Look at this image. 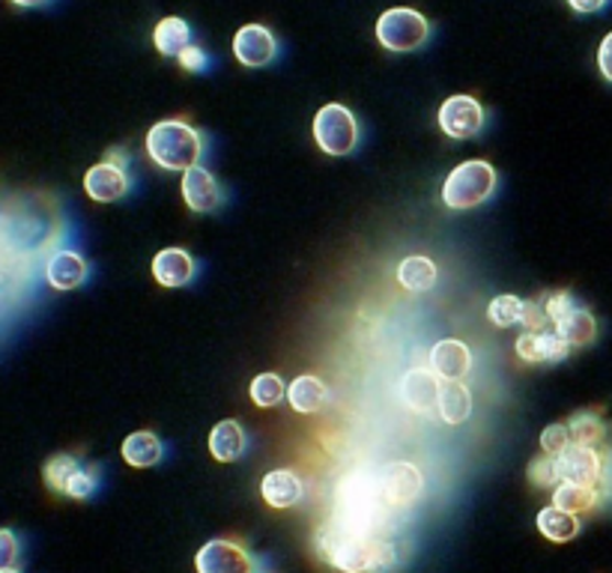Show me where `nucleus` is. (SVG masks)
Instances as JSON below:
<instances>
[{
	"mask_svg": "<svg viewBox=\"0 0 612 573\" xmlns=\"http://www.w3.org/2000/svg\"><path fill=\"white\" fill-rule=\"evenodd\" d=\"M314 553L341 573H395L401 564L395 543L341 520H329L314 534Z\"/></svg>",
	"mask_w": 612,
	"mask_h": 573,
	"instance_id": "f257e3e1",
	"label": "nucleus"
},
{
	"mask_svg": "<svg viewBox=\"0 0 612 573\" xmlns=\"http://www.w3.org/2000/svg\"><path fill=\"white\" fill-rule=\"evenodd\" d=\"M207 153V138L186 120H162L146 132V155L153 164L165 171H183L198 167Z\"/></svg>",
	"mask_w": 612,
	"mask_h": 573,
	"instance_id": "f03ea898",
	"label": "nucleus"
},
{
	"mask_svg": "<svg viewBox=\"0 0 612 573\" xmlns=\"http://www.w3.org/2000/svg\"><path fill=\"white\" fill-rule=\"evenodd\" d=\"M499 174L496 167L484 159H469V162L457 164L455 171L446 176L442 183V204L455 213H467L476 206L488 204L490 197L496 195Z\"/></svg>",
	"mask_w": 612,
	"mask_h": 573,
	"instance_id": "7ed1b4c3",
	"label": "nucleus"
},
{
	"mask_svg": "<svg viewBox=\"0 0 612 573\" xmlns=\"http://www.w3.org/2000/svg\"><path fill=\"white\" fill-rule=\"evenodd\" d=\"M376 40L392 54L418 52L430 40V21L409 7H392L376 21Z\"/></svg>",
	"mask_w": 612,
	"mask_h": 573,
	"instance_id": "20e7f679",
	"label": "nucleus"
},
{
	"mask_svg": "<svg viewBox=\"0 0 612 573\" xmlns=\"http://www.w3.org/2000/svg\"><path fill=\"white\" fill-rule=\"evenodd\" d=\"M314 141L326 155H350L359 147V120L347 105H323L320 111L314 113Z\"/></svg>",
	"mask_w": 612,
	"mask_h": 573,
	"instance_id": "39448f33",
	"label": "nucleus"
},
{
	"mask_svg": "<svg viewBox=\"0 0 612 573\" xmlns=\"http://www.w3.org/2000/svg\"><path fill=\"white\" fill-rule=\"evenodd\" d=\"M436 120H439L442 134L455 138V141H469V138H478L484 132L488 111H484V105L478 102L476 96L457 93V96H448L446 102L439 105Z\"/></svg>",
	"mask_w": 612,
	"mask_h": 573,
	"instance_id": "423d86ee",
	"label": "nucleus"
},
{
	"mask_svg": "<svg viewBox=\"0 0 612 573\" xmlns=\"http://www.w3.org/2000/svg\"><path fill=\"white\" fill-rule=\"evenodd\" d=\"M603 469H606V451L592 448V445H577V442H571L561 454H556V475H559V484L568 482L601 487Z\"/></svg>",
	"mask_w": 612,
	"mask_h": 573,
	"instance_id": "0eeeda50",
	"label": "nucleus"
},
{
	"mask_svg": "<svg viewBox=\"0 0 612 573\" xmlns=\"http://www.w3.org/2000/svg\"><path fill=\"white\" fill-rule=\"evenodd\" d=\"M258 559L245 550V543L230 541V538H212L195 555V571L198 573H254Z\"/></svg>",
	"mask_w": 612,
	"mask_h": 573,
	"instance_id": "6e6552de",
	"label": "nucleus"
},
{
	"mask_svg": "<svg viewBox=\"0 0 612 573\" xmlns=\"http://www.w3.org/2000/svg\"><path fill=\"white\" fill-rule=\"evenodd\" d=\"M281 45L278 36L266 28V24H245L239 28L233 36V57L242 63L245 69H263L278 61Z\"/></svg>",
	"mask_w": 612,
	"mask_h": 573,
	"instance_id": "1a4fd4ad",
	"label": "nucleus"
},
{
	"mask_svg": "<svg viewBox=\"0 0 612 573\" xmlns=\"http://www.w3.org/2000/svg\"><path fill=\"white\" fill-rule=\"evenodd\" d=\"M183 201L192 213L212 215L228 204V192L221 188L212 171L198 164V167H188L183 174Z\"/></svg>",
	"mask_w": 612,
	"mask_h": 573,
	"instance_id": "9d476101",
	"label": "nucleus"
},
{
	"mask_svg": "<svg viewBox=\"0 0 612 573\" xmlns=\"http://www.w3.org/2000/svg\"><path fill=\"white\" fill-rule=\"evenodd\" d=\"M380 490H383L385 505H395V508H409L422 490H425V475L418 466L406 461L389 463L380 472Z\"/></svg>",
	"mask_w": 612,
	"mask_h": 573,
	"instance_id": "9b49d317",
	"label": "nucleus"
},
{
	"mask_svg": "<svg viewBox=\"0 0 612 573\" xmlns=\"http://www.w3.org/2000/svg\"><path fill=\"white\" fill-rule=\"evenodd\" d=\"M132 174L120 164L99 162L84 174V192L94 197L96 204H117L132 192Z\"/></svg>",
	"mask_w": 612,
	"mask_h": 573,
	"instance_id": "f8f14e48",
	"label": "nucleus"
},
{
	"mask_svg": "<svg viewBox=\"0 0 612 573\" xmlns=\"http://www.w3.org/2000/svg\"><path fill=\"white\" fill-rule=\"evenodd\" d=\"M517 356L529 365H556L571 356V347L556 335V328H544V332H523L514 344Z\"/></svg>",
	"mask_w": 612,
	"mask_h": 573,
	"instance_id": "ddd939ff",
	"label": "nucleus"
},
{
	"mask_svg": "<svg viewBox=\"0 0 612 573\" xmlns=\"http://www.w3.org/2000/svg\"><path fill=\"white\" fill-rule=\"evenodd\" d=\"M198 275V260L188 255L186 248H165L153 257V278L162 286H188Z\"/></svg>",
	"mask_w": 612,
	"mask_h": 573,
	"instance_id": "4468645a",
	"label": "nucleus"
},
{
	"mask_svg": "<svg viewBox=\"0 0 612 573\" xmlns=\"http://www.w3.org/2000/svg\"><path fill=\"white\" fill-rule=\"evenodd\" d=\"M439 386L442 377L434 368H413L404 374L401 391H404V403L415 412H436V400H439Z\"/></svg>",
	"mask_w": 612,
	"mask_h": 573,
	"instance_id": "2eb2a0df",
	"label": "nucleus"
},
{
	"mask_svg": "<svg viewBox=\"0 0 612 573\" xmlns=\"http://www.w3.org/2000/svg\"><path fill=\"white\" fill-rule=\"evenodd\" d=\"M260 496L263 501L270 505V508H296L305 496V484L302 478L296 475L293 469H272L263 475V482H260Z\"/></svg>",
	"mask_w": 612,
	"mask_h": 573,
	"instance_id": "dca6fc26",
	"label": "nucleus"
},
{
	"mask_svg": "<svg viewBox=\"0 0 612 573\" xmlns=\"http://www.w3.org/2000/svg\"><path fill=\"white\" fill-rule=\"evenodd\" d=\"M90 275V267L84 255L73 251V248H63L57 255H52V260L45 263V278L54 290H78V286L87 281Z\"/></svg>",
	"mask_w": 612,
	"mask_h": 573,
	"instance_id": "f3484780",
	"label": "nucleus"
},
{
	"mask_svg": "<svg viewBox=\"0 0 612 573\" xmlns=\"http://www.w3.org/2000/svg\"><path fill=\"white\" fill-rule=\"evenodd\" d=\"M553 328H556V335H559L571 349L589 347V344H594V338H598V320H594L592 311L582 307L580 302H577L568 314H561V317L553 323Z\"/></svg>",
	"mask_w": 612,
	"mask_h": 573,
	"instance_id": "a211bd4d",
	"label": "nucleus"
},
{
	"mask_svg": "<svg viewBox=\"0 0 612 573\" xmlns=\"http://www.w3.org/2000/svg\"><path fill=\"white\" fill-rule=\"evenodd\" d=\"M430 368L442 379H463L472 368V349L463 340L446 338L430 349Z\"/></svg>",
	"mask_w": 612,
	"mask_h": 573,
	"instance_id": "6ab92c4d",
	"label": "nucleus"
},
{
	"mask_svg": "<svg viewBox=\"0 0 612 573\" xmlns=\"http://www.w3.org/2000/svg\"><path fill=\"white\" fill-rule=\"evenodd\" d=\"M245 451H249V433H245V428L233 419L218 421L216 428H212V433H209V454H212L218 463H233L239 461Z\"/></svg>",
	"mask_w": 612,
	"mask_h": 573,
	"instance_id": "aec40b11",
	"label": "nucleus"
},
{
	"mask_svg": "<svg viewBox=\"0 0 612 573\" xmlns=\"http://www.w3.org/2000/svg\"><path fill=\"white\" fill-rule=\"evenodd\" d=\"M123 461L135 469H150L165 461V442L159 440L153 430H138L123 440Z\"/></svg>",
	"mask_w": 612,
	"mask_h": 573,
	"instance_id": "412c9836",
	"label": "nucleus"
},
{
	"mask_svg": "<svg viewBox=\"0 0 612 573\" xmlns=\"http://www.w3.org/2000/svg\"><path fill=\"white\" fill-rule=\"evenodd\" d=\"M195 40V31H192V24L186 19H179V15H167L156 24V31H153V45H156V52L162 57H174L179 61V54L186 52L188 45Z\"/></svg>",
	"mask_w": 612,
	"mask_h": 573,
	"instance_id": "4be33fe9",
	"label": "nucleus"
},
{
	"mask_svg": "<svg viewBox=\"0 0 612 573\" xmlns=\"http://www.w3.org/2000/svg\"><path fill=\"white\" fill-rule=\"evenodd\" d=\"M436 412H439V419L446 424H463L472 415V394H469V389L460 379H442Z\"/></svg>",
	"mask_w": 612,
	"mask_h": 573,
	"instance_id": "5701e85b",
	"label": "nucleus"
},
{
	"mask_svg": "<svg viewBox=\"0 0 612 573\" xmlns=\"http://www.w3.org/2000/svg\"><path fill=\"white\" fill-rule=\"evenodd\" d=\"M535 526H538V532L553 543H568L582 532L580 517L571 511H561V508H556V505L540 508L538 517H535Z\"/></svg>",
	"mask_w": 612,
	"mask_h": 573,
	"instance_id": "b1692460",
	"label": "nucleus"
},
{
	"mask_svg": "<svg viewBox=\"0 0 612 573\" xmlns=\"http://www.w3.org/2000/svg\"><path fill=\"white\" fill-rule=\"evenodd\" d=\"M287 400H291L293 410L302 412V415H314L329 403V389L320 377L305 374V377H296L287 386Z\"/></svg>",
	"mask_w": 612,
	"mask_h": 573,
	"instance_id": "393cba45",
	"label": "nucleus"
},
{
	"mask_svg": "<svg viewBox=\"0 0 612 573\" xmlns=\"http://www.w3.org/2000/svg\"><path fill=\"white\" fill-rule=\"evenodd\" d=\"M436 278H439V272H436V263L430 257H404L401 267H397V281H401V286L409 290V293H427V290H434Z\"/></svg>",
	"mask_w": 612,
	"mask_h": 573,
	"instance_id": "a878e982",
	"label": "nucleus"
},
{
	"mask_svg": "<svg viewBox=\"0 0 612 573\" xmlns=\"http://www.w3.org/2000/svg\"><path fill=\"white\" fill-rule=\"evenodd\" d=\"M601 490L598 487H589V484H568L561 482L556 490H553V505L561 508V511H571V513H589L594 511L598 505H601Z\"/></svg>",
	"mask_w": 612,
	"mask_h": 573,
	"instance_id": "bb28decb",
	"label": "nucleus"
},
{
	"mask_svg": "<svg viewBox=\"0 0 612 573\" xmlns=\"http://www.w3.org/2000/svg\"><path fill=\"white\" fill-rule=\"evenodd\" d=\"M568 430H571V442H577V445L601 448L603 440H606V424H603L601 415L592 410L573 412L571 421H568Z\"/></svg>",
	"mask_w": 612,
	"mask_h": 573,
	"instance_id": "cd10ccee",
	"label": "nucleus"
},
{
	"mask_svg": "<svg viewBox=\"0 0 612 573\" xmlns=\"http://www.w3.org/2000/svg\"><path fill=\"white\" fill-rule=\"evenodd\" d=\"M78 466H81V461H78L75 454H54L52 461L42 466V482H45L48 490L63 496V493H66V484H69V478H73Z\"/></svg>",
	"mask_w": 612,
	"mask_h": 573,
	"instance_id": "c85d7f7f",
	"label": "nucleus"
},
{
	"mask_svg": "<svg viewBox=\"0 0 612 573\" xmlns=\"http://www.w3.org/2000/svg\"><path fill=\"white\" fill-rule=\"evenodd\" d=\"M99 487H102V469L99 466H90V463H81L78 469H75V475L69 478V484H66V499H75V501H87L94 499L96 493H99Z\"/></svg>",
	"mask_w": 612,
	"mask_h": 573,
	"instance_id": "c756f323",
	"label": "nucleus"
},
{
	"mask_svg": "<svg viewBox=\"0 0 612 573\" xmlns=\"http://www.w3.org/2000/svg\"><path fill=\"white\" fill-rule=\"evenodd\" d=\"M249 394L260 410H272V407H278L281 400H284L287 386H284V379L278 374H260V377L251 379Z\"/></svg>",
	"mask_w": 612,
	"mask_h": 573,
	"instance_id": "7c9ffc66",
	"label": "nucleus"
},
{
	"mask_svg": "<svg viewBox=\"0 0 612 573\" xmlns=\"http://www.w3.org/2000/svg\"><path fill=\"white\" fill-rule=\"evenodd\" d=\"M488 320L499 328L520 326V320H523V299L509 296V293H505V296L490 299Z\"/></svg>",
	"mask_w": 612,
	"mask_h": 573,
	"instance_id": "2f4dec72",
	"label": "nucleus"
},
{
	"mask_svg": "<svg viewBox=\"0 0 612 573\" xmlns=\"http://www.w3.org/2000/svg\"><path fill=\"white\" fill-rule=\"evenodd\" d=\"M529 482L538 487V490H556L559 487V475H556V457L553 454H538L535 461L529 463Z\"/></svg>",
	"mask_w": 612,
	"mask_h": 573,
	"instance_id": "473e14b6",
	"label": "nucleus"
},
{
	"mask_svg": "<svg viewBox=\"0 0 612 573\" xmlns=\"http://www.w3.org/2000/svg\"><path fill=\"white\" fill-rule=\"evenodd\" d=\"M24 562V538L15 529H0V571L21 567Z\"/></svg>",
	"mask_w": 612,
	"mask_h": 573,
	"instance_id": "72a5a7b5",
	"label": "nucleus"
},
{
	"mask_svg": "<svg viewBox=\"0 0 612 573\" xmlns=\"http://www.w3.org/2000/svg\"><path fill=\"white\" fill-rule=\"evenodd\" d=\"M571 445V430L568 424H550V428L540 430V451L544 454H561V451Z\"/></svg>",
	"mask_w": 612,
	"mask_h": 573,
	"instance_id": "f704fd0d",
	"label": "nucleus"
},
{
	"mask_svg": "<svg viewBox=\"0 0 612 573\" xmlns=\"http://www.w3.org/2000/svg\"><path fill=\"white\" fill-rule=\"evenodd\" d=\"M540 302H544V311H547L550 323H556L561 314H568V311L577 305V299H573L571 290H550L547 296H540Z\"/></svg>",
	"mask_w": 612,
	"mask_h": 573,
	"instance_id": "c9c22d12",
	"label": "nucleus"
},
{
	"mask_svg": "<svg viewBox=\"0 0 612 573\" xmlns=\"http://www.w3.org/2000/svg\"><path fill=\"white\" fill-rule=\"evenodd\" d=\"M523 328L526 332H544V328H553L550 317H547V311H544V302L540 299H529V302H523Z\"/></svg>",
	"mask_w": 612,
	"mask_h": 573,
	"instance_id": "e433bc0d",
	"label": "nucleus"
},
{
	"mask_svg": "<svg viewBox=\"0 0 612 573\" xmlns=\"http://www.w3.org/2000/svg\"><path fill=\"white\" fill-rule=\"evenodd\" d=\"M179 66L186 72H192V75H204V72H209V66H212V61H209V54L200 48V45H188L186 52L179 54Z\"/></svg>",
	"mask_w": 612,
	"mask_h": 573,
	"instance_id": "4c0bfd02",
	"label": "nucleus"
},
{
	"mask_svg": "<svg viewBox=\"0 0 612 573\" xmlns=\"http://www.w3.org/2000/svg\"><path fill=\"white\" fill-rule=\"evenodd\" d=\"M598 69L606 82L612 84V31L601 40V48H598Z\"/></svg>",
	"mask_w": 612,
	"mask_h": 573,
	"instance_id": "58836bf2",
	"label": "nucleus"
},
{
	"mask_svg": "<svg viewBox=\"0 0 612 573\" xmlns=\"http://www.w3.org/2000/svg\"><path fill=\"white\" fill-rule=\"evenodd\" d=\"M568 7L580 15H598L610 7V0H568Z\"/></svg>",
	"mask_w": 612,
	"mask_h": 573,
	"instance_id": "ea45409f",
	"label": "nucleus"
},
{
	"mask_svg": "<svg viewBox=\"0 0 612 573\" xmlns=\"http://www.w3.org/2000/svg\"><path fill=\"white\" fill-rule=\"evenodd\" d=\"M105 162H111V164H120V167H125V171H129V153H125L123 147H114V150H108V153H105Z\"/></svg>",
	"mask_w": 612,
	"mask_h": 573,
	"instance_id": "a19ab883",
	"label": "nucleus"
},
{
	"mask_svg": "<svg viewBox=\"0 0 612 573\" xmlns=\"http://www.w3.org/2000/svg\"><path fill=\"white\" fill-rule=\"evenodd\" d=\"M10 3L21 7V10H36V7H48L52 0H10Z\"/></svg>",
	"mask_w": 612,
	"mask_h": 573,
	"instance_id": "79ce46f5",
	"label": "nucleus"
},
{
	"mask_svg": "<svg viewBox=\"0 0 612 573\" xmlns=\"http://www.w3.org/2000/svg\"><path fill=\"white\" fill-rule=\"evenodd\" d=\"M254 573H275V571H272V567H266V564L258 559V567H254Z\"/></svg>",
	"mask_w": 612,
	"mask_h": 573,
	"instance_id": "37998d69",
	"label": "nucleus"
},
{
	"mask_svg": "<svg viewBox=\"0 0 612 573\" xmlns=\"http://www.w3.org/2000/svg\"><path fill=\"white\" fill-rule=\"evenodd\" d=\"M0 573H24L21 567H10V571H0Z\"/></svg>",
	"mask_w": 612,
	"mask_h": 573,
	"instance_id": "c03bdc74",
	"label": "nucleus"
}]
</instances>
